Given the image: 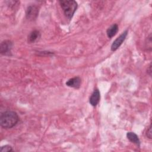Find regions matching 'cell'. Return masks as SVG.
I'll return each instance as SVG.
<instances>
[{"label": "cell", "mask_w": 152, "mask_h": 152, "mask_svg": "<svg viewBox=\"0 0 152 152\" xmlns=\"http://www.w3.org/2000/svg\"><path fill=\"white\" fill-rule=\"evenodd\" d=\"M146 136L148 138L151 139V125L149 126L148 128L147 129V130L146 131Z\"/></svg>", "instance_id": "4fadbf2b"}, {"label": "cell", "mask_w": 152, "mask_h": 152, "mask_svg": "<svg viewBox=\"0 0 152 152\" xmlns=\"http://www.w3.org/2000/svg\"><path fill=\"white\" fill-rule=\"evenodd\" d=\"M126 137L128 139L131 141L132 142H134V144H137V145H140V141L138 138V137L137 136V134H135L134 132H129L126 134Z\"/></svg>", "instance_id": "9c48e42d"}, {"label": "cell", "mask_w": 152, "mask_h": 152, "mask_svg": "<svg viewBox=\"0 0 152 152\" xmlns=\"http://www.w3.org/2000/svg\"><path fill=\"white\" fill-rule=\"evenodd\" d=\"M0 151L1 152H9V151H12V148L10 145H6L1 147V148L0 149Z\"/></svg>", "instance_id": "7c38bea8"}, {"label": "cell", "mask_w": 152, "mask_h": 152, "mask_svg": "<svg viewBox=\"0 0 152 152\" xmlns=\"http://www.w3.org/2000/svg\"><path fill=\"white\" fill-rule=\"evenodd\" d=\"M19 121L17 113L14 111L7 110L1 113L0 116V125L5 129L14 126Z\"/></svg>", "instance_id": "6da1fadb"}, {"label": "cell", "mask_w": 152, "mask_h": 152, "mask_svg": "<svg viewBox=\"0 0 152 152\" xmlns=\"http://www.w3.org/2000/svg\"><path fill=\"white\" fill-rule=\"evenodd\" d=\"M100 98V94L99 90L98 89L94 90L90 97L89 102L90 104H91V106H96L99 103Z\"/></svg>", "instance_id": "8992f818"}, {"label": "cell", "mask_w": 152, "mask_h": 152, "mask_svg": "<svg viewBox=\"0 0 152 152\" xmlns=\"http://www.w3.org/2000/svg\"><path fill=\"white\" fill-rule=\"evenodd\" d=\"M40 37V33L38 30L32 31L28 36V42L29 43H34Z\"/></svg>", "instance_id": "ba28073f"}, {"label": "cell", "mask_w": 152, "mask_h": 152, "mask_svg": "<svg viewBox=\"0 0 152 152\" xmlns=\"http://www.w3.org/2000/svg\"><path fill=\"white\" fill-rule=\"evenodd\" d=\"M146 44V48L147 50H151V34H150V35L147 37V42Z\"/></svg>", "instance_id": "8fae6325"}, {"label": "cell", "mask_w": 152, "mask_h": 152, "mask_svg": "<svg viewBox=\"0 0 152 152\" xmlns=\"http://www.w3.org/2000/svg\"><path fill=\"white\" fill-rule=\"evenodd\" d=\"M59 2L65 16L67 18L71 20L77 10V2L73 0H62L59 1Z\"/></svg>", "instance_id": "7a4b0ae2"}, {"label": "cell", "mask_w": 152, "mask_h": 152, "mask_svg": "<svg viewBox=\"0 0 152 152\" xmlns=\"http://www.w3.org/2000/svg\"><path fill=\"white\" fill-rule=\"evenodd\" d=\"M147 73L151 76V64H150L148 68H147Z\"/></svg>", "instance_id": "5bb4252c"}, {"label": "cell", "mask_w": 152, "mask_h": 152, "mask_svg": "<svg viewBox=\"0 0 152 152\" xmlns=\"http://www.w3.org/2000/svg\"><path fill=\"white\" fill-rule=\"evenodd\" d=\"M39 13V8L36 5H30L26 10V17L28 20L33 21L36 19Z\"/></svg>", "instance_id": "3957f363"}, {"label": "cell", "mask_w": 152, "mask_h": 152, "mask_svg": "<svg viewBox=\"0 0 152 152\" xmlns=\"http://www.w3.org/2000/svg\"><path fill=\"white\" fill-rule=\"evenodd\" d=\"M127 34H128V30H125L118 37H117L115 39V40L113 41V42L111 45V50L112 51L116 50L120 47V46L122 44L123 42L126 39Z\"/></svg>", "instance_id": "277c9868"}, {"label": "cell", "mask_w": 152, "mask_h": 152, "mask_svg": "<svg viewBox=\"0 0 152 152\" xmlns=\"http://www.w3.org/2000/svg\"><path fill=\"white\" fill-rule=\"evenodd\" d=\"M118 31V26L116 24H114L112 26H111L109 28H107L106 31V33L108 37L112 38L113 36H114L116 34Z\"/></svg>", "instance_id": "30bf717a"}, {"label": "cell", "mask_w": 152, "mask_h": 152, "mask_svg": "<svg viewBox=\"0 0 152 152\" xmlns=\"http://www.w3.org/2000/svg\"><path fill=\"white\" fill-rule=\"evenodd\" d=\"M12 43L10 40H4L1 42L0 45V52L2 55H10L12 48Z\"/></svg>", "instance_id": "5b68a950"}, {"label": "cell", "mask_w": 152, "mask_h": 152, "mask_svg": "<svg viewBox=\"0 0 152 152\" xmlns=\"http://www.w3.org/2000/svg\"><path fill=\"white\" fill-rule=\"evenodd\" d=\"M81 82V78L79 77H75L69 79L66 82V85L70 87L78 88L80 87Z\"/></svg>", "instance_id": "52a82bcc"}]
</instances>
